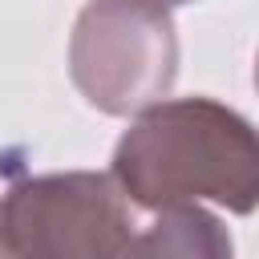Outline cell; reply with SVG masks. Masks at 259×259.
<instances>
[{
	"mask_svg": "<svg viewBox=\"0 0 259 259\" xmlns=\"http://www.w3.org/2000/svg\"><path fill=\"white\" fill-rule=\"evenodd\" d=\"M109 178L146 210L206 198L231 214H251L259 202V142L251 121L214 97H162L117 138Z\"/></svg>",
	"mask_w": 259,
	"mask_h": 259,
	"instance_id": "obj_1",
	"label": "cell"
},
{
	"mask_svg": "<svg viewBox=\"0 0 259 259\" xmlns=\"http://www.w3.org/2000/svg\"><path fill=\"white\" fill-rule=\"evenodd\" d=\"M77 93L109 117H138L178 77V32L162 0H85L69 36Z\"/></svg>",
	"mask_w": 259,
	"mask_h": 259,
	"instance_id": "obj_2",
	"label": "cell"
},
{
	"mask_svg": "<svg viewBox=\"0 0 259 259\" xmlns=\"http://www.w3.org/2000/svg\"><path fill=\"white\" fill-rule=\"evenodd\" d=\"M134 202L109 174H28L0 194V259H117Z\"/></svg>",
	"mask_w": 259,
	"mask_h": 259,
	"instance_id": "obj_3",
	"label": "cell"
},
{
	"mask_svg": "<svg viewBox=\"0 0 259 259\" xmlns=\"http://www.w3.org/2000/svg\"><path fill=\"white\" fill-rule=\"evenodd\" d=\"M117 259H235L231 231L198 202L158 206L146 227H134Z\"/></svg>",
	"mask_w": 259,
	"mask_h": 259,
	"instance_id": "obj_4",
	"label": "cell"
},
{
	"mask_svg": "<svg viewBox=\"0 0 259 259\" xmlns=\"http://www.w3.org/2000/svg\"><path fill=\"white\" fill-rule=\"evenodd\" d=\"M162 4H194V0H162Z\"/></svg>",
	"mask_w": 259,
	"mask_h": 259,
	"instance_id": "obj_5",
	"label": "cell"
}]
</instances>
